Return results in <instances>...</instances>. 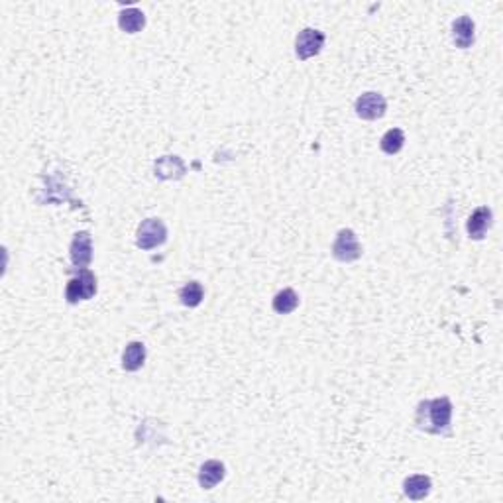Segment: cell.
<instances>
[{"label": "cell", "mask_w": 503, "mask_h": 503, "mask_svg": "<svg viewBox=\"0 0 503 503\" xmlns=\"http://www.w3.org/2000/svg\"><path fill=\"white\" fill-rule=\"evenodd\" d=\"M492 219H494V215H492V210L488 209V207L476 209L474 212H472V217L468 219V227H466L468 228L470 238L482 240V238L485 236V232L492 227Z\"/></svg>", "instance_id": "obj_8"}, {"label": "cell", "mask_w": 503, "mask_h": 503, "mask_svg": "<svg viewBox=\"0 0 503 503\" xmlns=\"http://www.w3.org/2000/svg\"><path fill=\"white\" fill-rule=\"evenodd\" d=\"M146 362V346L142 342H130L122 354V368L126 371L140 370Z\"/></svg>", "instance_id": "obj_13"}, {"label": "cell", "mask_w": 503, "mask_h": 503, "mask_svg": "<svg viewBox=\"0 0 503 503\" xmlns=\"http://www.w3.org/2000/svg\"><path fill=\"white\" fill-rule=\"evenodd\" d=\"M324 46V34L319 30L305 28L295 42V53L299 59H309L314 57Z\"/></svg>", "instance_id": "obj_6"}, {"label": "cell", "mask_w": 503, "mask_h": 503, "mask_svg": "<svg viewBox=\"0 0 503 503\" xmlns=\"http://www.w3.org/2000/svg\"><path fill=\"white\" fill-rule=\"evenodd\" d=\"M388 103L380 93H364L356 101V114L362 120H378L386 114Z\"/></svg>", "instance_id": "obj_5"}, {"label": "cell", "mask_w": 503, "mask_h": 503, "mask_svg": "<svg viewBox=\"0 0 503 503\" xmlns=\"http://www.w3.org/2000/svg\"><path fill=\"white\" fill-rule=\"evenodd\" d=\"M227 476V468L219 460H209L200 466L199 470V484L203 490H212L215 485L220 484Z\"/></svg>", "instance_id": "obj_9"}, {"label": "cell", "mask_w": 503, "mask_h": 503, "mask_svg": "<svg viewBox=\"0 0 503 503\" xmlns=\"http://www.w3.org/2000/svg\"><path fill=\"white\" fill-rule=\"evenodd\" d=\"M71 262L73 266L83 269L93 262V238L89 232H77L73 242H71Z\"/></svg>", "instance_id": "obj_7"}, {"label": "cell", "mask_w": 503, "mask_h": 503, "mask_svg": "<svg viewBox=\"0 0 503 503\" xmlns=\"http://www.w3.org/2000/svg\"><path fill=\"white\" fill-rule=\"evenodd\" d=\"M96 293V277L91 269H79V274L69 279L65 289L67 303L75 305L79 301H89Z\"/></svg>", "instance_id": "obj_2"}, {"label": "cell", "mask_w": 503, "mask_h": 503, "mask_svg": "<svg viewBox=\"0 0 503 503\" xmlns=\"http://www.w3.org/2000/svg\"><path fill=\"white\" fill-rule=\"evenodd\" d=\"M333 256L338 260V262H354L362 256V246L358 242V236L344 228L336 234V240L333 244Z\"/></svg>", "instance_id": "obj_4"}, {"label": "cell", "mask_w": 503, "mask_h": 503, "mask_svg": "<svg viewBox=\"0 0 503 503\" xmlns=\"http://www.w3.org/2000/svg\"><path fill=\"white\" fill-rule=\"evenodd\" d=\"M185 173V163L177 155H163L155 162V177L160 179H179Z\"/></svg>", "instance_id": "obj_11"}, {"label": "cell", "mask_w": 503, "mask_h": 503, "mask_svg": "<svg viewBox=\"0 0 503 503\" xmlns=\"http://www.w3.org/2000/svg\"><path fill=\"white\" fill-rule=\"evenodd\" d=\"M118 26H120L126 34H138V32L146 26V16H144L142 10L126 8L122 10L120 16H118Z\"/></svg>", "instance_id": "obj_14"}, {"label": "cell", "mask_w": 503, "mask_h": 503, "mask_svg": "<svg viewBox=\"0 0 503 503\" xmlns=\"http://www.w3.org/2000/svg\"><path fill=\"white\" fill-rule=\"evenodd\" d=\"M431 488H433V482H431L428 476H411V478H407V480L403 482V492H405V495H407L409 499H415V502L425 499V497L431 494Z\"/></svg>", "instance_id": "obj_12"}, {"label": "cell", "mask_w": 503, "mask_h": 503, "mask_svg": "<svg viewBox=\"0 0 503 503\" xmlns=\"http://www.w3.org/2000/svg\"><path fill=\"white\" fill-rule=\"evenodd\" d=\"M474 30L476 26L470 16H460V18L456 20L454 24H452V39H454L456 46L462 49L470 48L476 38Z\"/></svg>", "instance_id": "obj_10"}, {"label": "cell", "mask_w": 503, "mask_h": 503, "mask_svg": "<svg viewBox=\"0 0 503 503\" xmlns=\"http://www.w3.org/2000/svg\"><path fill=\"white\" fill-rule=\"evenodd\" d=\"M450 419H452V403L448 397H438L433 401H423L417 409V421L419 428L433 433V435H440L450 427Z\"/></svg>", "instance_id": "obj_1"}, {"label": "cell", "mask_w": 503, "mask_h": 503, "mask_svg": "<svg viewBox=\"0 0 503 503\" xmlns=\"http://www.w3.org/2000/svg\"><path fill=\"white\" fill-rule=\"evenodd\" d=\"M299 307V295L295 293L293 289H284L274 297V311L279 314L293 313L295 309Z\"/></svg>", "instance_id": "obj_15"}, {"label": "cell", "mask_w": 503, "mask_h": 503, "mask_svg": "<svg viewBox=\"0 0 503 503\" xmlns=\"http://www.w3.org/2000/svg\"><path fill=\"white\" fill-rule=\"evenodd\" d=\"M203 297H205V291L199 281H189L185 287H181L179 299L185 307H197L203 301Z\"/></svg>", "instance_id": "obj_17"}, {"label": "cell", "mask_w": 503, "mask_h": 503, "mask_svg": "<svg viewBox=\"0 0 503 503\" xmlns=\"http://www.w3.org/2000/svg\"><path fill=\"white\" fill-rule=\"evenodd\" d=\"M167 240V228L160 219H146L136 230V244L142 250H153Z\"/></svg>", "instance_id": "obj_3"}, {"label": "cell", "mask_w": 503, "mask_h": 503, "mask_svg": "<svg viewBox=\"0 0 503 503\" xmlns=\"http://www.w3.org/2000/svg\"><path fill=\"white\" fill-rule=\"evenodd\" d=\"M403 144H405V134H403V130H399V128H391V130H388V132L383 134L380 146H381V150H383V152L393 155V153L401 152Z\"/></svg>", "instance_id": "obj_16"}]
</instances>
